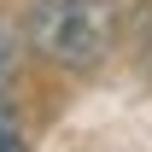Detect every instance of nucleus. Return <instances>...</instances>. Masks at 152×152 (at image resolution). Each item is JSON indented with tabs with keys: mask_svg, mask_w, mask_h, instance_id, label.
<instances>
[{
	"mask_svg": "<svg viewBox=\"0 0 152 152\" xmlns=\"http://www.w3.org/2000/svg\"><path fill=\"white\" fill-rule=\"evenodd\" d=\"M23 35L41 58L64 70H94L117 41V6L111 0H29Z\"/></svg>",
	"mask_w": 152,
	"mask_h": 152,
	"instance_id": "1",
	"label": "nucleus"
},
{
	"mask_svg": "<svg viewBox=\"0 0 152 152\" xmlns=\"http://www.w3.org/2000/svg\"><path fill=\"white\" fill-rule=\"evenodd\" d=\"M23 41H29V35L18 29V18L0 6V82L12 76V64H18V47H23Z\"/></svg>",
	"mask_w": 152,
	"mask_h": 152,
	"instance_id": "2",
	"label": "nucleus"
},
{
	"mask_svg": "<svg viewBox=\"0 0 152 152\" xmlns=\"http://www.w3.org/2000/svg\"><path fill=\"white\" fill-rule=\"evenodd\" d=\"M0 152H29V134H23V123H18V111L0 99Z\"/></svg>",
	"mask_w": 152,
	"mask_h": 152,
	"instance_id": "3",
	"label": "nucleus"
}]
</instances>
